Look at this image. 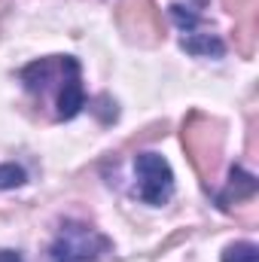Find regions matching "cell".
<instances>
[{"instance_id": "4", "label": "cell", "mask_w": 259, "mask_h": 262, "mask_svg": "<svg viewBox=\"0 0 259 262\" xmlns=\"http://www.w3.org/2000/svg\"><path fill=\"white\" fill-rule=\"evenodd\" d=\"M256 192V177L247 174L244 168H232L229 171V183H226V192L220 195V207H229L232 201H244Z\"/></svg>"}, {"instance_id": "2", "label": "cell", "mask_w": 259, "mask_h": 262, "mask_svg": "<svg viewBox=\"0 0 259 262\" xmlns=\"http://www.w3.org/2000/svg\"><path fill=\"white\" fill-rule=\"evenodd\" d=\"M134 171H137V195L140 201L162 207L174 195V171L165 156L159 152H137L134 156Z\"/></svg>"}, {"instance_id": "9", "label": "cell", "mask_w": 259, "mask_h": 262, "mask_svg": "<svg viewBox=\"0 0 259 262\" xmlns=\"http://www.w3.org/2000/svg\"><path fill=\"white\" fill-rule=\"evenodd\" d=\"M171 15H174V21H177V25H180L186 34H192V28H198V21H201L195 12H189L186 6H177V3L171 6Z\"/></svg>"}, {"instance_id": "7", "label": "cell", "mask_w": 259, "mask_h": 262, "mask_svg": "<svg viewBox=\"0 0 259 262\" xmlns=\"http://www.w3.org/2000/svg\"><path fill=\"white\" fill-rule=\"evenodd\" d=\"M220 262H259V247L250 241H235L223 250Z\"/></svg>"}, {"instance_id": "5", "label": "cell", "mask_w": 259, "mask_h": 262, "mask_svg": "<svg viewBox=\"0 0 259 262\" xmlns=\"http://www.w3.org/2000/svg\"><path fill=\"white\" fill-rule=\"evenodd\" d=\"M180 46L195 58H223L226 55V43L213 34H186L180 40Z\"/></svg>"}, {"instance_id": "1", "label": "cell", "mask_w": 259, "mask_h": 262, "mask_svg": "<svg viewBox=\"0 0 259 262\" xmlns=\"http://www.w3.org/2000/svg\"><path fill=\"white\" fill-rule=\"evenodd\" d=\"M110 250V241L95 232L85 223H64L52 250H49V262H98Z\"/></svg>"}, {"instance_id": "3", "label": "cell", "mask_w": 259, "mask_h": 262, "mask_svg": "<svg viewBox=\"0 0 259 262\" xmlns=\"http://www.w3.org/2000/svg\"><path fill=\"white\" fill-rule=\"evenodd\" d=\"M61 70H64V82L58 89V119H73L85 107V92H82V82H79V61L64 55Z\"/></svg>"}, {"instance_id": "8", "label": "cell", "mask_w": 259, "mask_h": 262, "mask_svg": "<svg viewBox=\"0 0 259 262\" xmlns=\"http://www.w3.org/2000/svg\"><path fill=\"white\" fill-rule=\"evenodd\" d=\"M25 180H28V174H25L21 165H15V162L0 165V189H15V186H21Z\"/></svg>"}, {"instance_id": "6", "label": "cell", "mask_w": 259, "mask_h": 262, "mask_svg": "<svg viewBox=\"0 0 259 262\" xmlns=\"http://www.w3.org/2000/svg\"><path fill=\"white\" fill-rule=\"evenodd\" d=\"M52 70H55V61L40 58V61H34V64H28L21 70V79H25L28 89H43V85L52 79Z\"/></svg>"}, {"instance_id": "10", "label": "cell", "mask_w": 259, "mask_h": 262, "mask_svg": "<svg viewBox=\"0 0 259 262\" xmlns=\"http://www.w3.org/2000/svg\"><path fill=\"white\" fill-rule=\"evenodd\" d=\"M0 262H25V259H21V253H15V250H0Z\"/></svg>"}]
</instances>
